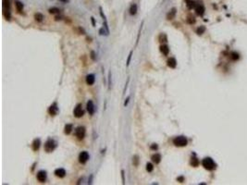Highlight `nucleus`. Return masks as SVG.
Instances as JSON below:
<instances>
[{
	"label": "nucleus",
	"mask_w": 247,
	"mask_h": 185,
	"mask_svg": "<svg viewBox=\"0 0 247 185\" xmlns=\"http://www.w3.org/2000/svg\"><path fill=\"white\" fill-rule=\"evenodd\" d=\"M202 165H203V167L207 169V170H214L215 168H216V163L214 162V160L210 158V157H206V158H204L203 161H202Z\"/></svg>",
	"instance_id": "nucleus-2"
},
{
	"label": "nucleus",
	"mask_w": 247,
	"mask_h": 185,
	"mask_svg": "<svg viewBox=\"0 0 247 185\" xmlns=\"http://www.w3.org/2000/svg\"><path fill=\"white\" fill-rule=\"evenodd\" d=\"M187 22L190 23V24H193V23L195 22V20H194L193 17H188V19H187Z\"/></svg>",
	"instance_id": "nucleus-31"
},
{
	"label": "nucleus",
	"mask_w": 247,
	"mask_h": 185,
	"mask_svg": "<svg viewBox=\"0 0 247 185\" xmlns=\"http://www.w3.org/2000/svg\"><path fill=\"white\" fill-rule=\"evenodd\" d=\"M85 128L84 127H78L75 130V135H76V137L79 140H82L84 138V136H85Z\"/></svg>",
	"instance_id": "nucleus-5"
},
{
	"label": "nucleus",
	"mask_w": 247,
	"mask_h": 185,
	"mask_svg": "<svg viewBox=\"0 0 247 185\" xmlns=\"http://www.w3.org/2000/svg\"><path fill=\"white\" fill-rule=\"evenodd\" d=\"M40 145H41V140L39 138H36L34 139L33 142V144H32V147H33V151H38L39 148H40Z\"/></svg>",
	"instance_id": "nucleus-11"
},
{
	"label": "nucleus",
	"mask_w": 247,
	"mask_h": 185,
	"mask_svg": "<svg viewBox=\"0 0 247 185\" xmlns=\"http://www.w3.org/2000/svg\"><path fill=\"white\" fill-rule=\"evenodd\" d=\"M34 19H35V21H36L37 22H42L43 21H44V15L42 14V13H39V12H37V13H35V14H34Z\"/></svg>",
	"instance_id": "nucleus-19"
},
{
	"label": "nucleus",
	"mask_w": 247,
	"mask_h": 185,
	"mask_svg": "<svg viewBox=\"0 0 247 185\" xmlns=\"http://www.w3.org/2000/svg\"><path fill=\"white\" fill-rule=\"evenodd\" d=\"M167 66L171 68V69H175L176 66H177V61L174 58H170L168 60H167Z\"/></svg>",
	"instance_id": "nucleus-17"
},
{
	"label": "nucleus",
	"mask_w": 247,
	"mask_h": 185,
	"mask_svg": "<svg viewBox=\"0 0 247 185\" xmlns=\"http://www.w3.org/2000/svg\"><path fill=\"white\" fill-rule=\"evenodd\" d=\"M90 58H92V60L95 61L96 60V55H95V51H91V55H90Z\"/></svg>",
	"instance_id": "nucleus-30"
},
{
	"label": "nucleus",
	"mask_w": 247,
	"mask_h": 185,
	"mask_svg": "<svg viewBox=\"0 0 247 185\" xmlns=\"http://www.w3.org/2000/svg\"><path fill=\"white\" fill-rule=\"evenodd\" d=\"M48 11L50 14H59L60 13V9H58V7H51Z\"/></svg>",
	"instance_id": "nucleus-24"
},
{
	"label": "nucleus",
	"mask_w": 247,
	"mask_h": 185,
	"mask_svg": "<svg viewBox=\"0 0 247 185\" xmlns=\"http://www.w3.org/2000/svg\"><path fill=\"white\" fill-rule=\"evenodd\" d=\"M73 114H74V117H76L78 119H80L84 115V111L82 109V104H78L76 105V107L74 108V111H73Z\"/></svg>",
	"instance_id": "nucleus-4"
},
{
	"label": "nucleus",
	"mask_w": 247,
	"mask_h": 185,
	"mask_svg": "<svg viewBox=\"0 0 247 185\" xmlns=\"http://www.w3.org/2000/svg\"><path fill=\"white\" fill-rule=\"evenodd\" d=\"M111 87V71L108 72V89Z\"/></svg>",
	"instance_id": "nucleus-34"
},
{
	"label": "nucleus",
	"mask_w": 247,
	"mask_h": 185,
	"mask_svg": "<svg viewBox=\"0 0 247 185\" xmlns=\"http://www.w3.org/2000/svg\"><path fill=\"white\" fill-rule=\"evenodd\" d=\"M89 154H88L86 151H82V152L80 153L79 155V162L81 164H85L89 160Z\"/></svg>",
	"instance_id": "nucleus-6"
},
{
	"label": "nucleus",
	"mask_w": 247,
	"mask_h": 185,
	"mask_svg": "<svg viewBox=\"0 0 247 185\" xmlns=\"http://www.w3.org/2000/svg\"><path fill=\"white\" fill-rule=\"evenodd\" d=\"M48 113L50 114L51 116H56L57 114L58 113V106L57 103H54L49 106L48 108Z\"/></svg>",
	"instance_id": "nucleus-8"
},
{
	"label": "nucleus",
	"mask_w": 247,
	"mask_h": 185,
	"mask_svg": "<svg viewBox=\"0 0 247 185\" xmlns=\"http://www.w3.org/2000/svg\"><path fill=\"white\" fill-rule=\"evenodd\" d=\"M137 5L136 4H131V7H130V14L131 15H135L137 13Z\"/></svg>",
	"instance_id": "nucleus-21"
},
{
	"label": "nucleus",
	"mask_w": 247,
	"mask_h": 185,
	"mask_svg": "<svg viewBox=\"0 0 247 185\" xmlns=\"http://www.w3.org/2000/svg\"><path fill=\"white\" fill-rule=\"evenodd\" d=\"M146 170L148 172H152L154 170V166L152 163H147L146 164Z\"/></svg>",
	"instance_id": "nucleus-26"
},
{
	"label": "nucleus",
	"mask_w": 247,
	"mask_h": 185,
	"mask_svg": "<svg viewBox=\"0 0 247 185\" xmlns=\"http://www.w3.org/2000/svg\"><path fill=\"white\" fill-rule=\"evenodd\" d=\"M173 144H174L176 146H178V147H184V146H186L187 144H188V140H187V138L184 137V136H178V137L174 138Z\"/></svg>",
	"instance_id": "nucleus-3"
},
{
	"label": "nucleus",
	"mask_w": 247,
	"mask_h": 185,
	"mask_svg": "<svg viewBox=\"0 0 247 185\" xmlns=\"http://www.w3.org/2000/svg\"><path fill=\"white\" fill-rule=\"evenodd\" d=\"M143 25H144V22H143V23H142V25H141V27H140V29H139V33H138V36H137V41H136V44H138L139 39H140V35H141V31H142Z\"/></svg>",
	"instance_id": "nucleus-33"
},
{
	"label": "nucleus",
	"mask_w": 247,
	"mask_h": 185,
	"mask_svg": "<svg viewBox=\"0 0 247 185\" xmlns=\"http://www.w3.org/2000/svg\"><path fill=\"white\" fill-rule=\"evenodd\" d=\"M157 148H158V146H157L156 144H153L150 146V149H151V150H157Z\"/></svg>",
	"instance_id": "nucleus-35"
},
{
	"label": "nucleus",
	"mask_w": 247,
	"mask_h": 185,
	"mask_svg": "<svg viewBox=\"0 0 247 185\" xmlns=\"http://www.w3.org/2000/svg\"><path fill=\"white\" fill-rule=\"evenodd\" d=\"M131 57H132V51H131V52H130V54H129V56H128L127 62H126V65H127V67H129V65H130V63H131Z\"/></svg>",
	"instance_id": "nucleus-29"
},
{
	"label": "nucleus",
	"mask_w": 247,
	"mask_h": 185,
	"mask_svg": "<svg viewBox=\"0 0 247 185\" xmlns=\"http://www.w3.org/2000/svg\"><path fill=\"white\" fill-rule=\"evenodd\" d=\"M177 181H178V182H183V181H184V178H183V177H179V178L177 179Z\"/></svg>",
	"instance_id": "nucleus-40"
},
{
	"label": "nucleus",
	"mask_w": 247,
	"mask_h": 185,
	"mask_svg": "<svg viewBox=\"0 0 247 185\" xmlns=\"http://www.w3.org/2000/svg\"><path fill=\"white\" fill-rule=\"evenodd\" d=\"M91 20H92V23H93V26H95V18H94V17H92Z\"/></svg>",
	"instance_id": "nucleus-41"
},
{
	"label": "nucleus",
	"mask_w": 247,
	"mask_h": 185,
	"mask_svg": "<svg viewBox=\"0 0 247 185\" xmlns=\"http://www.w3.org/2000/svg\"><path fill=\"white\" fill-rule=\"evenodd\" d=\"M151 159L155 164H159L161 162V155L160 154H155V155L152 156Z\"/></svg>",
	"instance_id": "nucleus-16"
},
{
	"label": "nucleus",
	"mask_w": 247,
	"mask_h": 185,
	"mask_svg": "<svg viewBox=\"0 0 247 185\" xmlns=\"http://www.w3.org/2000/svg\"><path fill=\"white\" fill-rule=\"evenodd\" d=\"M57 145H58V143L55 141L54 139L48 138L46 142L44 143V151L46 153L53 152L57 147Z\"/></svg>",
	"instance_id": "nucleus-1"
},
{
	"label": "nucleus",
	"mask_w": 247,
	"mask_h": 185,
	"mask_svg": "<svg viewBox=\"0 0 247 185\" xmlns=\"http://www.w3.org/2000/svg\"><path fill=\"white\" fill-rule=\"evenodd\" d=\"M55 175L58 178H64L66 176V170L64 168H57L55 170Z\"/></svg>",
	"instance_id": "nucleus-12"
},
{
	"label": "nucleus",
	"mask_w": 247,
	"mask_h": 185,
	"mask_svg": "<svg viewBox=\"0 0 247 185\" xmlns=\"http://www.w3.org/2000/svg\"><path fill=\"white\" fill-rule=\"evenodd\" d=\"M160 51H161V53H162L164 56H167L168 53H169V48H168L167 45L163 44V45L160 46Z\"/></svg>",
	"instance_id": "nucleus-18"
},
{
	"label": "nucleus",
	"mask_w": 247,
	"mask_h": 185,
	"mask_svg": "<svg viewBox=\"0 0 247 185\" xmlns=\"http://www.w3.org/2000/svg\"><path fill=\"white\" fill-rule=\"evenodd\" d=\"M205 31H206V28H205L204 26H201V27H199V28L196 30V33H198V34H203Z\"/></svg>",
	"instance_id": "nucleus-28"
},
{
	"label": "nucleus",
	"mask_w": 247,
	"mask_h": 185,
	"mask_svg": "<svg viewBox=\"0 0 247 185\" xmlns=\"http://www.w3.org/2000/svg\"><path fill=\"white\" fill-rule=\"evenodd\" d=\"M139 162H140V159H139L138 155H135V156H133V157H132V164H133V166H135V167H138Z\"/></svg>",
	"instance_id": "nucleus-23"
},
{
	"label": "nucleus",
	"mask_w": 247,
	"mask_h": 185,
	"mask_svg": "<svg viewBox=\"0 0 247 185\" xmlns=\"http://www.w3.org/2000/svg\"><path fill=\"white\" fill-rule=\"evenodd\" d=\"M196 5V2L193 1V0H186V6L189 9H192V8H194Z\"/></svg>",
	"instance_id": "nucleus-20"
},
{
	"label": "nucleus",
	"mask_w": 247,
	"mask_h": 185,
	"mask_svg": "<svg viewBox=\"0 0 247 185\" xmlns=\"http://www.w3.org/2000/svg\"><path fill=\"white\" fill-rule=\"evenodd\" d=\"M46 177H47L46 172L44 171V170H41L37 173V180H38L40 182H45V181H46Z\"/></svg>",
	"instance_id": "nucleus-10"
},
{
	"label": "nucleus",
	"mask_w": 247,
	"mask_h": 185,
	"mask_svg": "<svg viewBox=\"0 0 247 185\" xmlns=\"http://www.w3.org/2000/svg\"><path fill=\"white\" fill-rule=\"evenodd\" d=\"M159 41L161 42V43H162V42H167V35H166L165 33H162V34H160Z\"/></svg>",
	"instance_id": "nucleus-27"
},
{
	"label": "nucleus",
	"mask_w": 247,
	"mask_h": 185,
	"mask_svg": "<svg viewBox=\"0 0 247 185\" xmlns=\"http://www.w3.org/2000/svg\"><path fill=\"white\" fill-rule=\"evenodd\" d=\"M191 165H192L193 167H197V166L199 165V160L197 159L196 157H192V159H191Z\"/></svg>",
	"instance_id": "nucleus-25"
},
{
	"label": "nucleus",
	"mask_w": 247,
	"mask_h": 185,
	"mask_svg": "<svg viewBox=\"0 0 247 185\" xmlns=\"http://www.w3.org/2000/svg\"><path fill=\"white\" fill-rule=\"evenodd\" d=\"M121 178H122V183L125 184V172H124V170H121Z\"/></svg>",
	"instance_id": "nucleus-36"
},
{
	"label": "nucleus",
	"mask_w": 247,
	"mask_h": 185,
	"mask_svg": "<svg viewBox=\"0 0 247 185\" xmlns=\"http://www.w3.org/2000/svg\"><path fill=\"white\" fill-rule=\"evenodd\" d=\"M15 7H16V9H17V11H18L19 13H21L22 11H23L24 6H23V4L21 1H19V0L15 1Z\"/></svg>",
	"instance_id": "nucleus-15"
},
{
	"label": "nucleus",
	"mask_w": 247,
	"mask_h": 185,
	"mask_svg": "<svg viewBox=\"0 0 247 185\" xmlns=\"http://www.w3.org/2000/svg\"><path fill=\"white\" fill-rule=\"evenodd\" d=\"M99 33H100V34L101 35H103V34H105V35H107L108 33H106V32H105V30H104V28H102V29H100V31H99Z\"/></svg>",
	"instance_id": "nucleus-37"
},
{
	"label": "nucleus",
	"mask_w": 247,
	"mask_h": 185,
	"mask_svg": "<svg viewBox=\"0 0 247 185\" xmlns=\"http://www.w3.org/2000/svg\"><path fill=\"white\" fill-rule=\"evenodd\" d=\"M194 8H195V12L198 16H203L205 13V7H204L202 2H197Z\"/></svg>",
	"instance_id": "nucleus-7"
},
{
	"label": "nucleus",
	"mask_w": 247,
	"mask_h": 185,
	"mask_svg": "<svg viewBox=\"0 0 247 185\" xmlns=\"http://www.w3.org/2000/svg\"><path fill=\"white\" fill-rule=\"evenodd\" d=\"M78 30H79V33H80V34H85V32H84V30L82 29V28L79 27V28H78Z\"/></svg>",
	"instance_id": "nucleus-38"
},
{
	"label": "nucleus",
	"mask_w": 247,
	"mask_h": 185,
	"mask_svg": "<svg viewBox=\"0 0 247 185\" xmlns=\"http://www.w3.org/2000/svg\"><path fill=\"white\" fill-rule=\"evenodd\" d=\"M176 13H177V9L173 7V8H171L169 12L167 14V20L168 21H171V20H173L175 18V16H176Z\"/></svg>",
	"instance_id": "nucleus-13"
},
{
	"label": "nucleus",
	"mask_w": 247,
	"mask_h": 185,
	"mask_svg": "<svg viewBox=\"0 0 247 185\" xmlns=\"http://www.w3.org/2000/svg\"><path fill=\"white\" fill-rule=\"evenodd\" d=\"M130 98H131V96H128L127 97V99L125 100V102H124V105L126 106V105H128V103H129V101H130Z\"/></svg>",
	"instance_id": "nucleus-39"
},
{
	"label": "nucleus",
	"mask_w": 247,
	"mask_h": 185,
	"mask_svg": "<svg viewBox=\"0 0 247 185\" xmlns=\"http://www.w3.org/2000/svg\"><path fill=\"white\" fill-rule=\"evenodd\" d=\"M230 58L233 59V60H237V59L239 58V55L237 54V53H232L231 56H230Z\"/></svg>",
	"instance_id": "nucleus-32"
},
{
	"label": "nucleus",
	"mask_w": 247,
	"mask_h": 185,
	"mask_svg": "<svg viewBox=\"0 0 247 185\" xmlns=\"http://www.w3.org/2000/svg\"><path fill=\"white\" fill-rule=\"evenodd\" d=\"M95 82V77L94 74H88L86 76V83L88 85H93Z\"/></svg>",
	"instance_id": "nucleus-14"
},
{
	"label": "nucleus",
	"mask_w": 247,
	"mask_h": 185,
	"mask_svg": "<svg viewBox=\"0 0 247 185\" xmlns=\"http://www.w3.org/2000/svg\"><path fill=\"white\" fill-rule=\"evenodd\" d=\"M72 128H73L72 124H67L65 126V128H64V132H65V134H69V133L71 132V131H72Z\"/></svg>",
	"instance_id": "nucleus-22"
},
{
	"label": "nucleus",
	"mask_w": 247,
	"mask_h": 185,
	"mask_svg": "<svg viewBox=\"0 0 247 185\" xmlns=\"http://www.w3.org/2000/svg\"><path fill=\"white\" fill-rule=\"evenodd\" d=\"M86 109H87L88 113H89L90 115H94V114H95V105H94V102L92 101V100H89V101L87 102V104H86Z\"/></svg>",
	"instance_id": "nucleus-9"
}]
</instances>
